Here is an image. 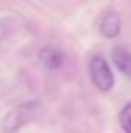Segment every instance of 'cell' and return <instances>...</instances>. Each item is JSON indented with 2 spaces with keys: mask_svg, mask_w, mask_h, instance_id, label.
Instances as JSON below:
<instances>
[{
  "mask_svg": "<svg viewBox=\"0 0 131 133\" xmlns=\"http://www.w3.org/2000/svg\"><path fill=\"white\" fill-rule=\"evenodd\" d=\"M43 115V105L39 101H28L11 111H8L2 119V132L3 133H16L22 127L37 121Z\"/></svg>",
  "mask_w": 131,
  "mask_h": 133,
  "instance_id": "1",
  "label": "cell"
},
{
  "mask_svg": "<svg viewBox=\"0 0 131 133\" xmlns=\"http://www.w3.org/2000/svg\"><path fill=\"white\" fill-rule=\"evenodd\" d=\"M39 61L48 70H57L63 64V54L56 46H43L39 53Z\"/></svg>",
  "mask_w": 131,
  "mask_h": 133,
  "instance_id": "4",
  "label": "cell"
},
{
  "mask_svg": "<svg viewBox=\"0 0 131 133\" xmlns=\"http://www.w3.org/2000/svg\"><path fill=\"white\" fill-rule=\"evenodd\" d=\"M90 76L100 91H110L114 85V74L103 56H94L90 62Z\"/></svg>",
  "mask_w": 131,
  "mask_h": 133,
  "instance_id": "2",
  "label": "cell"
},
{
  "mask_svg": "<svg viewBox=\"0 0 131 133\" xmlns=\"http://www.w3.org/2000/svg\"><path fill=\"white\" fill-rule=\"evenodd\" d=\"M120 28H122V19L116 11H110L108 14H105V17L100 22V33L108 39L117 37L120 34Z\"/></svg>",
  "mask_w": 131,
  "mask_h": 133,
  "instance_id": "3",
  "label": "cell"
},
{
  "mask_svg": "<svg viewBox=\"0 0 131 133\" xmlns=\"http://www.w3.org/2000/svg\"><path fill=\"white\" fill-rule=\"evenodd\" d=\"M119 119H120L122 129H123L127 133H131V102H128V104L122 108Z\"/></svg>",
  "mask_w": 131,
  "mask_h": 133,
  "instance_id": "6",
  "label": "cell"
},
{
  "mask_svg": "<svg viewBox=\"0 0 131 133\" xmlns=\"http://www.w3.org/2000/svg\"><path fill=\"white\" fill-rule=\"evenodd\" d=\"M113 62L117 66V70L120 73H123L125 76L131 77V53L128 50L122 48V46H116L113 50Z\"/></svg>",
  "mask_w": 131,
  "mask_h": 133,
  "instance_id": "5",
  "label": "cell"
}]
</instances>
